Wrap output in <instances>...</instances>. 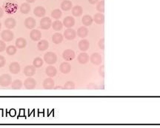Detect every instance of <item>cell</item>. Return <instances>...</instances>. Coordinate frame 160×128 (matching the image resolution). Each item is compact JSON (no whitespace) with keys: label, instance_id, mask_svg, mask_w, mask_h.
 I'll list each match as a JSON object with an SVG mask.
<instances>
[{"label":"cell","instance_id":"obj_15","mask_svg":"<svg viewBox=\"0 0 160 128\" xmlns=\"http://www.w3.org/2000/svg\"><path fill=\"white\" fill-rule=\"evenodd\" d=\"M60 71L62 73L68 74L70 72V70H71V66H70V64L68 62H62L60 66Z\"/></svg>","mask_w":160,"mask_h":128},{"label":"cell","instance_id":"obj_3","mask_svg":"<svg viewBox=\"0 0 160 128\" xmlns=\"http://www.w3.org/2000/svg\"><path fill=\"white\" fill-rule=\"evenodd\" d=\"M1 37L4 42H9L13 40V37H14V34L10 30H5L2 32Z\"/></svg>","mask_w":160,"mask_h":128},{"label":"cell","instance_id":"obj_11","mask_svg":"<svg viewBox=\"0 0 160 128\" xmlns=\"http://www.w3.org/2000/svg\"><path fill=\"white\" fill-rule=\"evenodd\" d=\"M54 81L51 78H47V79L44 80L42 86L44 89L51 90L54 88Z\"/></svg>","mask_w":160,"mask_h":128},{"label":"cell","instance_id":"obj_42","mask_svg":"<svg viewBox=\"0 0 160 128\" xmlns=\"http://www.w3.org/2000/svg\"><path fill=\"white\" fill-rule=\"evenodd\" d=\"M89 3L92 4V5H94V4L97 3L99 2V0H88Z\"/></svg>","mask_w":160,"mask_h":128},{"label":"cell","instance_id":"obj_26","mask_svg":"<svg viewBox=\"0 0 160 128\" xmlns=\"http://www.w3.org/2000/svg\"><path fill=\"white\" fill-rule=\"evenodd\" d=\"M52 41L54 44H56V45H59L63 41V36L62 34L60 33H56L53 35L52 37Z\"/></svg>","mask_w":160,"mask_h":128},{"label":"cell","instance_id":"obj_14","mask_svg":"<svg viewBox=\"0 0 160 128\" xmlns=\"http://www.w3.org/2000/svg\"><path fill=\"white\" fill-rule=\"evenodd\" d=\"M20 65L18 62H12L9 66V70L11 73L13 74H17L20 72Z\"/></svg>","mask_w":160,"mask_h":128},{"label":"cell","instance_id":"obj_1","mask_svg":"<svg viewBox=\"0 0 160 128\" xmlns=\"http://www.w3.org/2000/svg\"><path fill=\"white\" fill-rule=\"evenodd\" d=\"M44 60L47 63V64H53L56 62L57 61V56L56 53L53 52H48L45 53L44 56Z\"/></svg>","mask_w":160,"mask_h":128},{"label":"cell","instance_id":"obj_28","mask_svg":"<svg viewBox=\"0 0 160 128\" xmlns=\"http://www.w3.org/2000/svg\"><path fill=\"white\" fill-rule=\"evenodd\" d=\"M83 13V9L82 7L79 5H77V6H74L73 8H72V14L74 16L78 17L80 16Z\"/></svg>","mask_w":160,"mask_h":128},{"label":"cell","instance_id":"obj_27","mask_svg":"<svg viewBox=\"0 0 160 128\" xmlns=\"http://www.w3.org/2000/svg\"><path fill=\"white\" fill-rule=\"evenodd\" d=\"M77 35L81 38H85L88 34V29L86 27H80L77 30Z\"/></svg>","mask_w":160,"mask_h":128},{"label":"cell","instance_id":"obj_32","mask_svg":"<svg viewBox=\"0 0 160 128\" xmlns=\"http://www.w3.org/2000/svg\"><path fill=\"white\" fill-rule=\"evenodd\" d=\"M43 63H44V61L42 59L40 58V57H37V58L33 60V65L35 67V68H39L43 65Z\"/></svg>","mask_w":160,"mask_h":128},{"label":"cell","instance_id":"obj_12","mask_svg":"<svg viewBox=\"0 0 160 128\" xmlns=\"http://www.w3.org/2000/svg\"><path fill=\"white\" fill-rule=\"evenodd\" d=\"M63 25L67 28H72L75 24V20L72 16H67L63 20Z\"/></svg>","mask_w":160,"mask_h":128},{"label":"cell","instance_id":"obj_10","mask_svg":"<svg viewBox=\"0 0 160 128\" xmlns=\"http://www.w3.org/2000/svg\"><path fill=\"white\" fill-rule=\"evenodd\" d=\"M36 73V68L33 65L26 66L24 69V74L27 77H31Z\"/></svg>","mask_w":160,"mask_h":128},{"label":"cell","instance_id":"obj_23","mask_svg":"<svg viewBox=\"0 0 160 128\" xmlns=\"http://www.w3.org/2000/svg\"><path fill=\"white\" fill-rule=\"evenodd\" d=\"M27 45V41L24 38H18L16 40V47L17 48H20V49H23L24 47H26Z\"/></svg>","mask_w":160,"mask_h":128},{"label":"cell","instance_id":"obj_30","mask_svg":"<svg viewBox=\"0 0 160 128\" xmlns=\"http://www.w3.org/2000/svg\"><path fill=\"white\" fill-rule=\"evenodd\" d=\"M20 11L23 14H28L30 11V5H29V3L24 2L22 4L20 7Z\"/></svg>","mask_w":160,"mask_h":128},{"label":"cell","instance_id":"obj_2","mask_svg":"<svg viewBox=\"0 0 160 128\" xmlns=\"http://www.w3.org/2000/svg\"><path fill=\"white\" fill-rule=\"evenodd\" d=\"M12 83V77L9 74H3L0 76V85L2 87H7Z\"/></svg>","mask_w":160,"mask_h":128},{"label":"cell","instance_id":"obj_8","mask_svg":"<svg viewBox=\"0 0 160 128\" xmlns=\"http://www.w3.org/2000/svg\"><path fill=\"white\" fill-rule=\"evenodd\" d=\"M77 32L75 31L72 28H68V29L64 30V36L68 40H73L77 36Z\"/></svg>","mask_w":160,"mask_h":128},{"label":"cell","instance_id":"obj_46","mask_svg":"<svg viewBox=\"0 0 160 128\" xmlns=\"http://www.w3.org/2000/svg\"><path fill=\"white\" fill-rule=\"evenodd\" d=\"M2 28V24H1V22H0V29H1Z\"/></svg>","mask_w":160,"mask_h":128},{"label":"cell","instance_id":"obj_20","mask_svg":"<svg viewBox=\"0 0 160 128\" xmlns=\"http://www.w3.org/2000/svg\"><path fill=\"white\" fill-rule=\"evenodd\" d=\"M45 73H46V75L48 76V77H54L57 73L56 68H55V67L51 65L48 66L46 69H45Z\"/></svg>","mask_w":160,"mask_h":128},{"label":"cell","instance_id":"obj_24","mask_svg":"<svg viewBox=\"0 0 160 128\" xmlns=\"http://www.w3.org/2000/svg\"><path fill=\"white\" fill-rule=\"evenodd\" d=\"M72 6H73L72 2L70 1H69V0H64V1L62 2V4H61V8H62V11H70V9L72 8Z\"/></svg>","mask_w":160,"mask_h":128},{"label":"cell","instance_id":"obj_37","mask_svg":"<svg viewBox=\"0 0 160 128\" xmlns=\"http://www.w3.org/2000/svg\"><path fill=\"white\" fill-rule=\"evenodd\" d=\"M5 63H6V60H5V58L2 56L0 55V68H2L5 65Z\"/></svg>","mask_w":160,"mask_h":128},{"label":"cell","instance_id":"obj_44","mask_svg":"<svg viewBox=\"0 0 160 128\" xmlns=\"http://www.w3.org/2000/svg\"><path fill=\"white\" fill-rule=\"evenodd\" d=\"M35 1L36 0H26V2L28 3H33L35 2Z\"/></svg>","mask_w":160,"mask_h":128},{"label":"cell","instance_id":"obj_36","mask_svg":"<svg viewBox=\"0 0 160 128\" xmlns=\"http://www.w3.org/2000/svg\"><path fill=\"white\" fill-rule=\"evenodd\" d=\"M75 88V84L71 81L67 82L64 85V89L65 90H73Z\"/></svg>","mask_w":160,"mask_h":128},{"label":"cell","instance_id":"obj_45","mask_svg":"<svg viewBox=\"0 0 160 128\" xmlns=\"http://www.w3.org/2000/svg\"><path fill=\"white\" fill-rule=\"evenodd\" d=\"M53 89H55V90H60V89H64V87H60V86H57V87H54V88Z\"/></svg>","mask_w":160,"mask_h":128},{"label":"cell","instance_id":"obj_25","mask_svg":"<svg viewBox=\"0 0 160 128\" xmlns=\"http://www.w3.org/2000/svg\"><path fill=\"white\" fill-rule=\"evenodd\" d=\"M93 19L91 17L90 15H85L83 16L82 19V24L85 26H90L93 23Z\"/></svg>","mask_w":160,"mask_h":128},{"label":"cell","instance_id":"obj_29","mask_svg":"<svg viewBox=\"0 0 160 128\" xmlns=\"http://www.w3.org/2000/svg\"><path fill=\"white\" fill-rule=\"evenodd\" d=\"M63 23L60 20H56L55 22H53L52 23V28L53 29L56 31H60L63 28Z\"/></svg>","mask_w":160,"mask_h":128},{"label":"cell","instance_id":"obj_35","mask_svg":"<svg viewBox=\"0 0 160 128\" xmlns=\"http://www.w3.org/2000/svg\"><path fill=\"white\" fill-rule=\"evenodd\" d=\"M96 10L100 13H103L104 11V0L99 2L96 5Z\"/></svg>","mask_w":160,"mask_h":128},{"label":"cell","instance_id":"obj_17","mask_svg":"<svg viewBox=\"0 0 160 128\" xmlns=\"http://www.w3.org/2000/svg\"><path fill=\"white\" fill-rule=\"evenodd\" d=\"M89 59H90V58H89V56L86 53H80V54L77 57L78 62H79L80 64H87V63L88 62Z\"/></svg>","mask_w":160,"mask_h":128},{"label":"cell","instance_id":"obj_6","mask_svg":"<svg viewBox=\"0 0 160 128\" xmlns=\"http://www.w3.org/2000/svg\"><path fill=\"white\" fill-rule=\"evenodd\" d=\"M36 85H37V82H36V80L33 79V78H28V79H26L24 82V87H25V89H34L36 87Z\"/></svg>","mask_w":160,"mask_h":128},{"label":"cell","instance_id":"obj_13","mask_svg":"<svg viewBox=\"0 0 160 128\" xmlns=\"http://www.w3.org/2000/svg\"><path fill=\"white\" fill-rule=\"evenodd\" d=\"M24 26H25L28 29H33V28H35L37 22H36V20H34L33 18H32V17H28V18H27L26 20H24Z\"/></svg>","mask_w":160,"mask_h":128},{"label":"cell","instance_id":"obj_4","mask_svg":"<svg viewBox=\"0 0 160 128\" xmlns=\"http://www.w3.org/2000/svg\"><path fill=\"white\" fill-rule=\"evenodd\" d=\"M52 26V21L49 17H44L40 21V27L43 30H48Z\"/></svg>","mask_w":160,"mask_h":128},{"label":"cell","instance_id":"obj_33","mask_svg":"<svg viewBox=\"0 0 160 128\" xmlns=\"http://www.w3.org/2000/svg\"><path fill=\"white\" fill-rule=\"evenodd\" d=\"M62 15V13L60 9H55L54 11H53L52 13H51V16H52V18L55 19V20H60Z\"/></svg>","mask_w":160,"mask_h":128},{"label":"cell","instance_id":"obj_21","mask_svg":"<svg viewBox=\"0 0 160 128\" xmlns=\"http://www.w3.org/2000/svg\"><path fill=\"white\" fill-rule=\"evenodd\" d=\"M5 25L7 29H13L16 25V21L13 18H7L5 21Z\"/></svg>","mask_w":160,"mask_h":128},{"label":"cell","instance_id":"obj_22","mask_svg":"<svg viewBox=\"0 0 160 128\" xmlns=\"http://www.w3.org/2000/svg\"><path fill=\"white\" fill-rule=\"evenodd\" d=\"M49 47V43L47 40H41V41L39 42L37 45V47L39 49V51H45Z\"/></svg>","mask_w":160,"mask_h":128},{"label":"cell","instance_id":"obj_31","mask_svg":"<svg viewBox=\"0 0 160 128\" xmlns=\"http://www.w3.org/2000/svg\"><path fill=\"white\" fill-rule=\"evenodd\" d=\"M23 85V82L21 81L20 79H16L14 80L12 83H11V87L14 90H19L21 89V87Z\"/></svg>","mask_w":160,"mask_h":128},{"label":"cell","instance_id":"obj_18","mask_svg":"<svg viewBox=\"0 0 160 128\" xmlns=\"http://www.w3.org/2000/svg\"><path fill=\"white\" fill-rule=\"evenodd\" d=\"M33 13L37 17H43L46 14V11H45V7L42 6H38L35 7V9L33 11Z\"/></svg>","mask_w":160,"mask_h":128},{"label":"cell","instance_id":"obj_5","mask_svg":"<svg viewBox=\"0 0 160 128\" xmlns=\"http://www.w3.org/2000/svg\"><path fill=\"white\" fill-rule=\"evenodd\" d=\"M62 58L65 61H67V62L72 61L75 58V52H74L73 50L67 49L62 53Z\"/></svg>","mask_w":160,"mask_h":128},{"label":"cell","instance_id":"obj_7","mask_svg":"<svg viewBox=\"0 0 160 128\" xmlns=\"http://www.w3.org/2000/svg\"><path fill=\"white\" fill-rule=\"evenodd\" d=\"M90 61L94 65H100L102 63V56L100 53H94L91 55L90 57Z\"/></svg>","mask_w":160,"mask_h":128},{"label":"cell","instance_id":"obj_39","mask_svg":"<svg viewBox=\"0 0 160 128\" xmlns=\"http://www.w3.org/2000/svg\"><path fill=\"white\" fill-rule=\"evenodd\" d=\"M98 45H99V47H100V49L104 50V39H101L100 41H99Z\"/></svg>","mask_w":160,"mask_h":128},{"label":"cell","instance_id":"obj_41","mask_svg":"<svg viewBox=\"0 0 160 128\" xmlns=\"http://www.w3.org/2000/svg\"><path fill=\"white\" fill-rule=\"evenodd\" d=\"M87 89H97V86L94 83H91L87 86Z\"/></svg>","mask_w":160,"mask_h":128},{"label":"cell","instance_id":"obj_43","mask_svg":"<svg viewBox=\"0 0 160 128\" xmlns=\"http://www.w3.org/2000/svg\"><path fill=\"white\" fill-rule=\"evenodd\" d=\"M3 15H4V11L3 9L0 7V18H2V17L3 16Z\"/></svg>","mask_w":160,"mask_h":128},{"label":"cell","instance_id":"obj_38","mask_svg":"<svg viewBox=\"0 0 160 128\" xmlns=\"http://www.w3.org/2000/svg\"><path fill=\"white\" fill-rule=\"evenodd\" d=\"M99 73L102 77H104V66L102 65L99 68Z\"/></svg>","mask_w":160,"mask_h":128},{"label":"cell","instance_id":"obj_16","mask_svg":"<svg viewBox=\"0 0 160 128\" xmlns=\"http://www.w3.org/2000/svg\"><path fill=\"white\" fill-rule=\"evenodd\" d=\"M78 47H79L80 51H86L90 47V43L87 39H82L78 44Z\"/></svg>","mask_w":160,"mask_h":128},{"label":"cell","instance_id":"obj_34","mask_svg":"<svg viewBox=\"0 0 160 128\" xmlns=\"http://www.w3.org/2000/svg\"><path fill=\"white\" fill-rule=\"evenodd\" d=\"M6 53L7 54L10 55V56H13L16 53V47L13 46V45H10L6 48Z\"/></svg>","mask_w":160,"mask_h":128},{"label":"cell","instance_id":"obj_19","mask_svg":"<svg viewBox=\"0 0 160 128\" xmlns=\"http://www.w3.org/2000/svg\"><path fill=\"white\" fill-rule=\"evenodd\" d=\"M93 21L98 24H102L104 22V16L102 13H97L93 16Z\"/></svg>","mask_w":160,"mask_h":128},{"label":"cell","instance_id":"obj_9","mask_svg":"<svg viewBox=\"0 0 160 128\" xmlns=\"http://www.w3.org/2000/svg\"><path fill=\"white\" fill-rule=\"evenodd\" d=\"M30 38L34 42L39 41L42 38V33L39 30H32L30 33Z\"/></svg>","mask_w":160,"mask_h":128},{"label":"cell","instance_id":"obj_40","mask_svg":"<svg viewBox=\"0 0 160 128\" xmlns=\"http://www.w3.org/2000/svg\"><path fill=\"white\" fill-rule=\"evenodd\" d=\"M5 49H6V45H5V43L3 41L0 40V53L2 52Z\"/></svg>","mask_w":160,"mask_h":128}]
</instances>
